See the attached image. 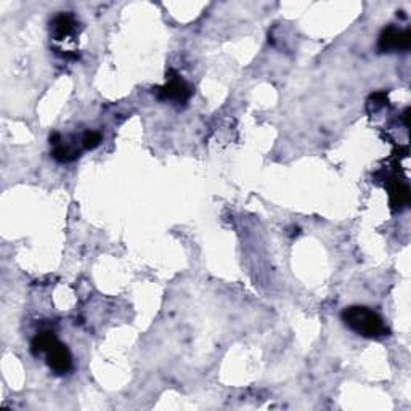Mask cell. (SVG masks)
Instances as JSON below:
<instances>
[{"label":"cell","instance_id":"obj_5","mask_svg":"<svg viewBox=\"0 0 411 411\" xmlns=\"http://www.w3.org/2000/svg\"><path fill=\"white\" fill-rule=\"evenodd\" d=\"M76 31H78V21L69 14L56 15L50 23V33L55 37V41H65L66 37L76 34Z\"/></svg>","mask_w":411,"mask_h":411},{"label":"cell","instance_id":"obj_3","mask_svg":"<svg viewBox=\"0 0 411 411\" xmlns=\"http://www.w3.org/2000/svg\"><path fill=\"white\" fill-rule=\"evenodd\" d=\"M411 47L410 29H398L395 26H387L379 36L378 48L379 52H405Z\"/></svg>","mask_w":411,"mask_h":411},{"label":"cell","instance_id":"obj_1","mask_svg":"<svg viewBox=\"0 0 411 411\" xmlns=\"http://www.w3.org/2000/svg\"><path fill=\"white\" fill-rule=\"evenodd\" d=\"M31 352L33 355H46V362L48 368L55 375H66L73 368V357L68 347L60 343L53 333L46 331L39 333L31 340Z\"/></svg>","mask_w":411,"mask_h":411},{"label":"cell","instance_id":"obj_2","mask_svg":"<svg viewBox=\"0 0 411 411\" xmlns=\"http://www.w3.org/2000/svg\"><path fill=\"white\" fill-rule=\"evenodd\" d=\"M340 318H343L344 325L349 328L350 331L366 339H381L390 334L384 320L368 307H347L345 311L340 313Z\"/></svg>","mask_w":411,"mask_h":411},{"label":"cell","instance_id":"obj_6","mask_svg":"<svg viewBox=\"0 0 411 411\" xmlns=\"http://www.w3.org/2000/svg\"><path fill=\"white\" fill-rule=\"evenodd\" d=\"M389 194H390V206L394 211H402L405 206H408L410 189L407 185H403L402 182L394 180V183L389 185Z\"/></svg>","mask_w":411,"mask_h":411},{"label":"cell","instance_id":"obj_4","mask_svg":"<svg viewBox=\"0 0 411 411\" xmlns=\"http://www.w3.org/2000/svg\"><path fill=\"white\" fill-rule=\"evenodd\" d=\"M192 93L193 88L189 87L188 82L182 79V76L179 74H170L166 84L157 88V97H160V100H170L175 101V103H185V101H188V98L192 97Z\"/></svg>","mask_w":411,"mask_h":411},{"label":"cell","instance_id":"obj_8","mask_svg":"<svg viewBox=\"0 0 411 411\" xmlns=\"http://www.w3.org/2000/svg\"><path fill=\"white\" fill-rule=\"evenodd\" d=\"M100 143H101V135L98 134V132L88 130L84 135H82V147H84L85 150L97 148Z\"/></svg>","mask_w":411,"mask_h":411},{"label":"cell","instance_id":"obj_7","mask_svg":"<svg viewBox=\"0 0 411 411\" xmlns=\"http://www.w3.org/2000/svg\"><path fill=\"white\" fill-rule=\"evenodd\" d=\"M53 147H55V150H53L52 156L58 162H69V161H74L79 157V151L73 150L71 147H68V145H63L61 142L53 145Z\"/></svg>","mask_w":411,"mask_h":411}]
</instances>
